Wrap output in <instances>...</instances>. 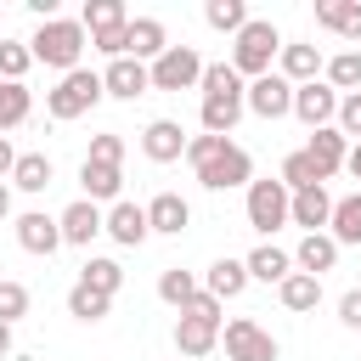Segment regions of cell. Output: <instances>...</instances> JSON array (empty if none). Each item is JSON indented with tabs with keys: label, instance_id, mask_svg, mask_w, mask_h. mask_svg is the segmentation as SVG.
I'll list each match as a JSON object with an SVG mask.
<instances>
[{
	"label": "cell",
	"instance_id": "6da1fadb",
	"mask_svg": "<svg viewBox=\"0 0 361 361\" xmlns=\"http://www.w3.org/2000/svg\"><path fill=\"white\" fill-rule=\"evenodd\" d=\"M186 164H192L197 186H209V192H231V186L254 180V158L231 135H192L186 141Z\"/></svg>",
	"mask_w": 361,
	"mask_h": 361
},
{
	"label": "cell",
	"instance_id": "7a4b0ae2",
	"mask_svg": "<svg viewBox=\"0 0 361 361\" xmlns=\"http://www.w3.org/2000/svg\"><path fill=\"white\" fill-rule=\"evenodd\" d=\"M85 45H90V34H85L79 17H51V23H39V28L28 34L34 62H45V68H56V73H73L79 56H85Z\"/></svg>",
	"mask_w": 361,
	"mask_h": 361
},
{
	"label": "cell",
	"instance_id": "3957f363",
	"mask_svg": "<svg viewBox=\"0 0 361 361\" xmlns=\"http://www.w3.org/2000/svg\"><path fill=\"white\" fill-rule=\"evenodd\" d=\"M282 28L271 23V17H248V28L231 39V68L243 73V79H265V73H276V56H282Z\"/></svg>",
	"mask_w": 361,
	"mask_h": 361
},
{
	"label": "cell",
	"instance_id": "277c9868",
	"mask_svg": "<svg viewBox=\"0 0 361 361\" xmlns=\"http://www.w3.org/2000/svg\"><path fill=\"white\" fill-rule=\"evenodd\" d=\"M220 327H226V316H220V299L214 293H197L180 316H175V355H186V361H203L214 344H220Z\"/></svg>",
	"mask_w": 361,
	"mask_h": 361
},
{
	"label": "cell",
	"instance_id": "5b68a950",
	"mask_svg": "<svg viewBox=\"0 0 361 361\" xmlns=\"http://www.w3.org/2000/svg\"><path fill=\"white\" fill-rule=\"evenodd\" d=\"M102 96H107L102 73H96V68H73V73H62V79L45 90V113H51L56 124H73V118H85Z\"/></svg>",
	"mask_w": 361,
	"mask_h": 361
},
{
	"label": "cell",
	"instance_id": "8992f818",
	"mask_svg": "<svg viewBox=\"0 0 361 361\" xmlns=\"http://www.w3.org/2000/svg\"><path fill=\"white\" fill-rule=\"evenodd\" d=\"M79 23H85V34H90V45L107 56V62H118V56H130V11L118 6V0H85V11H79Z\"/></svg>",
	"mask_w": 361,
	"mask_h": 361
},
{
	"label": "cell",
	"instance_id": "52a82bcc",
	"mask_svg": "<svg viewBox=\"0 0 361 361\" xmlns=\"http://www.w3.org/2000/svg\"><path fill=\"white\" fill-rule=\"evenodd\" d=\"M243 209H248V226L271 243V231H282V226H293V192L276 180V175H265V180H248V197H243Z\"/></svg>",
	"mask_w": 361,
	"mask_h": 361
},
{
	"label": "cell",
	"instance_id": "ba28073f",
	"mask_svg": "<svg viewBox=\"0 0 361 361\" xmlns=\"http://www.w3.org/2000/svg\"><path fill=\"white\" fill-rule=\"evenodd\" d=\"M220 344H226V361H276V355H282V344H276L254 316H231V322L220 327Z\"/></svg>",
	"mask_w": 361,
	"mask_h": 361
},
{
	"label": "cell",
	"instance_id": "9c48e42d",
	"mask_svg": "<svg viewBox=\"0 0 361 361\" xmlns=\"http://www.w3.org/2000/svg\"><path fill=\"white\" fill-rule=\"evenodd\" d=\"M203 68H209V62H203L192 45H169L147 73H152V90H197V85H203Z\"/></svg>",
	"mask_w": 361,
	"mask_h": 361
},
{
	"label": "cell",
	"instance_id": "30bf717a",
	"mask_svg": "<svg viewBox=\"0 0 361 361\" xmlns=\"http://www.w3.org/2000/svg\"><path fill=\"white\" fill-rule=\"evenodd\" d=\"M338 90L327 85V79H310V85H299L293 90V118L305 124V130H327L333 118H338Z\"/></svg>",
	"mask_w": 361,
	"mask_h": 361
},
{
	"label": "cell",
	"instance_id": "8fae6325",
	"mask_svg": "<svg viewBox=\"0 0 361 361\" xmlns=\"http://www.w3.org/2000/svg\"><path fill=\"white\" fill-rule=\"evenodd\" d=\"M56 226H62V243H68V248H90V243L107 231V209L90 203V197H73V203L56 214Z\"/></svg>",
	"mask_w": 361,
	"mask_h": 361
},
{
	"label": "cell",
	"instance_id": "7c38bea8",
	"mask_svg": "<svg viewBox=\"0 0 361 361\" xmlns=\"http://www.w3.org/2000/svg\"><path fill=\"white\" fill-rule=\"evenodd\" d=\"M11 226H17V248H23V254L51 259V254L62 248V226H56V214H45V209H23Z\"/></svg>",
	"mask_w": 361,
	"mask_h": 361
},
{
	"label": "cell",
	"instance_id": "4fadbf2b",
	"mask_svg": "<svg viewBox=\"0 0 361 361\" xmlns=\"http://www.w3.org/2000/svg\"><path fill=\"white\" fill-rule=\"evenodd\" d=\"M248 113H254V118H265V124H276V118H288V113H293V85H288L282 73H265V79H248Z\"/></svg>",
	"mask_w": 361,
	"mask_h": 361
},
{
	"label": "cell",
	"instance_id": "5bb4252c",
	"mask_svg": "<svg viewBox=\"0 0 361 361\" xmlns=\"http://www.w3.org/2000/svg\"><path fill=\"white\" fill-rule=\"evenodd\" d=\"M322 68H327V56H322V45H310V39H288L282 56H276V73H282L293 90L310 85V79H322Z\"/></svg>",
	"mask_w": 361,
	"mask_h": 361
},
{
	"label": "cell",
	"instance_id": "9a60e30c",
	"mask_svg": "<svg viewBox=\"0 0 361 361\" xmlns=\"http://www.w3.org/2000/svg\"><path fill=\"white\" fill-rule=\"evenodd\" d=\"M102 85H107V96H113V102H135V96H147V90H152V73H147V62L118 56V62H107V68H102Z\"/></svg>",
	"mask_w": 361,
	"mask_h": 361
},
{
	"label": "cell",
	"instance_id": "2e32d148",
	"mask_svg": "<svg viewBox=\"0 0 361 361\" xmlns=\"http://www.w3.org/2000/svg\"><path fill=\"white\" fill-rule=\"evenodd\" d=\"M186 130H180V118H152L147 130H141V152L152 158V164H175V158H186Z\"/></svg>",
	"mask_w": 361,
	"mask_h": 361
},
{
	"label": "cell",
	"instance_id": "e0dca14e",
	"mask_svg": "<svg viewBox=\"0 0 361 361\" xmlns=\"http://www.w3.org/2000/svg\"><path fill=\"white\" fill-rule=\"evenodd\" d=\"M107 237H113L118 248H141V243L152 237V226H147V203L118 197V203L107 209Z\"/></svg>",
	"mask_w": 361,
	"mask_h": 361
},
{
	"label": "cell",
	"instance_id": "ac0fdd59",
	"mask_svg": "<svg viewBox=\"0 0 361 361\" xmlns=\"http://www.w3.org/2000/svg\"><path fill=\"white\" fill-rule=\"evenodd\" d=\"M79 192H85L90 203H107V209H113V203L124 197V169H118V164L85 158V164H79Z\"/></svg>",
	"mask_w": 361,
	"mask_h": 361
},
{
	"label": "cell",
	"instance_id": "d6986e66",
	"mask_svg": "<svg viewBox=\"0 0 361 361\" xmlns=\"http://www.w3.org/2000/svg\"><path fill=\"white\" fill-rule=\"evenodd\" d=\"M147 226H152V237H180V231L192 226V203H186L180 192H158V197L147 203Z\"/></svg>",
	"mask_w": 361,
	"mask_h": 361
},
{
	"label": "cell",
	"instance_id": "ffe728a7",
	"mask_svg": "<svg viewBox=\"0 0 361 361\" xmlns=\"http://www.w3.org/2000/svg\"><path fill=\"white\" fill-rule=\"evenodd\" d=\"M243 113H248V96H203V102H197V124H203V135H231Z\"/></svg>",
	"mask_w": 361,
	"mask_h": 361
},
{
	"label": "cell",
	"instance_id": "44dd1931",
	"mask_svg": "<svg viewBox=\"0 0 361 361\" xmlns=\"http://www.w3.org/2000/svg\"><path fill=\"white\" fill-rule=\"evenodd\" d=\"M333 265H338V243H333L327 231H305L299 248H293V271H305V276H327Z\"/></svg>",
	"mask_w": 361,
	"mask_h": 361
},
{
	"label": "cell",
	"instance_id": "7402d4cb",
	"mask_svg": "<svg viewBox=\"0 0 361 361\" xmlns=\"http://www.w3.org/2000/svg\"><path fill=\"white\" fill-rule=\"evenodd\" d=\"M243 265H248V282H271V288H282V282L293 276V254L276 248V243H259Z\"/></svg>",
	"mask_w": 361,
	"mask_h": 361
},
{
	"label": "cell",
	"instance_id": "603a6c76",
	"mask_svg": "<svg viewBox=\"0 0 361 361\" xmlns=\"http://www.w3.org/2000/svg\"><path fill=\"white\" fill-rule=\"evenodd\" d=\"M164 51H169V28H164L158 17H130V56L152 68Z\"/></svg>",
	"mask_w": 361,
	"mask_h": 361
},
{
	"label": "cell",
	"instance_id": "cb8c5ba5",
	"mask_svg": "<svg viewBox=\"0 0 361 361\" xmlns=\"http://www.w3.org/2000/svg\"><path fill=\"white\" fill-rule=\"evenodd\" d=\"M305 152L316 158V169L333 180L338 169H344V158H350V141L338 135V124H327V130H310V141H305Z\"/></svg>",
	"mask_w": 361,
	"mask_h": 361
},
{
	"label": "cell",
	"instance_id": "d4e9b609",
	"mask_svg": "<svg viewBox=\"0 0 361 361\" xmlns=\"http://www.w3.org/2000/svg\"><path fill=\"white\" fill-rule=\"evenodd\" d=\"M327 220H333V192H327V186H305V192H293V226H305V231H327Z\"/></svg>",
	"mask_w": 361,
	"mask_h": 361
},
{
	"label": "cell",
	"instance_id": "484cf974",
	"mask_svg": "<svg viewBox=\"0 0 361 361\" xmlns=\"http://www.w3.org/2000/svg\"><path fill=\"white\" fill-rule=\"evenodd\" d=\"M243 288H248V265H243V259H226V254H220V259L203 271V293H214L220 305H226V299H237Z\"/></svg>",
	"mask_w": 361,
	"mask_h": 361
},
{
	"label": "cell",
	"instance_id": "4316f807",
	"mask_svg": "<svg viewBox=\"0 0 361 361\" xmlns=\"http://www.w3.org/2000/svg\"><path fill=\"white\" fill-rule=\"evenodd\" d=\"M316 23L338 39H361V0H316Z\"/></svg>",
	"mask_w": 361,
	"mask_h": 361
},
{
	"label": "cell",
	"instance_id": "83f0119b",
	"mask_svg": "<svg viewBox=\"0 0 361 361\" xmlns=\"http://www.w3.org/2000/svg\"><path fill=\"white\" fill-rule=\"evenodd\" d=\"M327 237H333L338 248H355V243H361V192H350V197H333Z\"/></svg>",
	"mask_w": 361,
	"mask_h": 361
},
{
	"label": "cell",
	"instance_id": "f1b7e54d",
	"mask_svg": "<svg viewBox=\"0 0 361 361\" xmlns=\"http://www.w3.org/2000/svg\"><path fill=\"white\" fill-rule=\"evenodd\" d=\"M51 180H56V164H51L45 152H23V158H17V169H11V186H17V192H28V197H39Z\"/></svg>",
	"mask_w": 361,
	"mask_h": 361
},
{
	"label": "cell",
	"instance_id": "f546056e",
	"mask_svg": "<svg viewBox=\"0 0 361 361\" xmlns=\"http://www.w3.org/2000/svg\"><path fill=\"white\" fill-rule=\"evenodd\" d=\"M276 299H282V310H293V316H310V310L322 305V276H305V271H293V276L276 288Z\"/></svg>",
	"mask_w": 361,
	"mask_h": 361
},
{
	"label": "cell",
	"instance_id": "4dcf8cb0",
	"mask_svg": "<svg viewBox=\"0 0 361 361\" xmlns=\"http://www.w3.org/2000/svg\"><path fill=\"white\" fill-rule=\"evenodd\" d=\"M276 180H282V186H288V192H305V186H327V175H322V169H316V158H310V152H305V147H299V152H288V158H282V169H276Z\"/></svg>",
	"mask_w": 361,
	"mask_h": 361
},
{
	"label": "cell",
	"instance_id": "1f68e13d",
	"mask_svg": "<svg viewBox=\"0 0 361 361\" xmlns=\"http://www.w3.org/2000/svg\"><path fill=\"white\" fill-rule=\"evenodd\" d=\"M79 282H85V288H96V293H107V299H113V293H118V288H124V265H118V259H107V254H90V259H85V265H79Z\"/></svg>",
	"mask_w": 361,
	"mask_h": 361
},
{
	"label": "cell",
	"instance_id": "d6a6232c",
	"mask_svg": "<svg viewBox=\"0 0 361 361\" xmlns=\"http://www.w3.org/2000/svg\"><path fill=\"white\" fill-rule=\"evenodd\" d=\"M197 293H203V282H197L192 271H180V265H169V271L158 276V299H164L169 310H186V305H192Z\"/></svg>",
	"mask_w": 361,
	"mask_h": 361
},
{
	"label": "cell",
	"instance_id": "836d02e7",
	"mask_svg": "<svg viewBox=\"0 0 361 361\" xmlns=\"http://www.w3.org/2000/svg\"><path fill=\"white\" fill-rule=\"evenodd\" d=\"M322 79H327L338 96H355V90H361V51H333L327 68H322Z\"/></svg>",
	"mask_w": 361,
	"mask_h": 361
},
{
	"label": "cell",
	"instance_id": "e575fe53",
	"mask_svg": "<svg viewBox=\"0 0 361 361\" xmlns=\"http://www.w3.org/2000/svg\"><path fill=\"white\" fill-rule=\"evenodd\" d=\"M28 113H34V90H28V85H6V79H0V135H6V130H17V124H28Z\"/></svg>",
	"mask_w": 361,
	"mask_h": 361
},
{
	"label": "cell",
	"instance_id": "d590c367",
	"mask_svg": "<svg viewBox=\"0 0 361 361\" xmlns=\"http://www.w3.org/2000/svg\"><path fill=\"white\" fill-rule=\"evenodd\" d=\"M203 23H209L214 34H231V39H237V34L248 28V6H243V0H209V6H203Z\"/></svg>",
	"mask_w": 361,
	"mask_h": 361
},
{
	"label": "cell",
	"instance_id": "8d00e7d4",
	"mask_svg": "<svg viewBox=\"0 0 361 361\" xmlns=\"http://www.w3.org/2000/svg\"><path fill=\"white\" fill-rule=\"evenodd\" d=\"M197 90H203V96H248V79H243L231 62H209Z\"/></svg>",
	"mask_w": 361,
	"mask_h": 361
},
{
	"label": "cell",
	"instance_id": "74e56055",
	"mask_svg": "<svg viewBox=\"0 0 361 361\" xmlns=\"http://www.w3.org/2000/svg\"><path fill=\"white\" fill-rule=\"evenodd\" d=\"M107 310H113V299H107V293L85 288V282H73V288H68V316H73V322H102Z\"/></svg>",
	"mask_w": 361,
	"mask_h": 361
},
{
	"label": "cell",
	"instance_id": "f35d334b",
	"mask_svg": "<svg viewBox=\"0 0 361 361\" xmlns=\"http://www.w3.org/2000/svg\"><path fill=\"white\" fill-rule=\"evenodd\" d=\"M28 68H34L28 39H0V79H6V85H23V79H28Z\"/></svg>",
	"mask_w": 361,
	"mask_h": 361
},
{
	"label": "cell",
	"instance_id": "ab89813d",
	"mask_svg": "<svg viewBox=\"0 0 361 361\" xmlns=\"http://www.w3.org/2000/svg\"><path fill=\"white\" fill-rule=\"evenodd\" d=\"M28 305H34V293H28L17 276H0V322H6V327H17V322L28 316Z\"/></svg>",
	"mask_w": 361,
	"mask_h": 361
},
{
	"label": "cell",
	"instance_id": "60d3db41",
	"mask_svg": "<svg viewBox=\"0 0 361 361\" xmlns=\"http://www.w3.org/2000/svg\"><path fill=\"white\" fill-rule=\"evenodd\" d=\"M85 158H96V164H118V169H124V135H118V130H102V135L90 141Z\"/></svg>",
	"mask_w": 361,
	"mask_h": 361
},
{
	"label": "cell",
	"instance_id": "b9f144b4",
	"mask_svg": "<svg viewBox=\"0 0 361 361\" xmlns=\"http://www.w3.org/2000/svg\"><path fill=\"white\" fill-rule=\"evenodd\" d=\"M333 124H338V135H344V141H350V147H355V141H361V90H355V96H344V102H338V118H333Z\"/></svg>",
	"mask_w": 361,
	"mask_h": 361
},
{
	"label": "cell",
	"instance_id": "7bdbcfd3",
	"mask_svg": "<svg viewBox=\"0 0 361 361\" xmlns=\"http://www.w3.org/2000/svg\"><path fill=\"white\" fill-rule=\"evenodd\" d=\"M338 322H344L350 333H361V288H350V293L338 299Z\"/></svg>",
	"mask_w": 361,
	"mask_h": 361
},
{
	"label": "cell",
	"instance_id": "ee69618b",
	"mask_svg": "<svg viewBox=\"0 0 361 361\" xmlns=\"http://www.w3.org/2000/svg\"><path fill=\"white\" fill-rule=\"evenodd\" d=\"M17 147H11V135H0V180H11V169H17Z\"/></svg>",
	"mask_w": 361,
	"mask_h": 361
},
{
	"label": "cell",
	"instance_id": "f6af8a7d",
	"mask_svg": "<svg viewBox=\"0 0 361 361\" xmlns=\"http://www.w3.org/2000/svg\"><path fill=\"white\" fill-rule=\"evenodd\" d=\"M344 169H350V175H355V180H361V141H355V147H350V158H344Z\"/></svg>",
	"mask_w": 361,
	"mask_h": 361
},
{
	"label": "cell",
	"instance_id": "bcb514c9",
	"mask_svg": "<svg viewBox=\"0 0 361 361\" xmlns=\"http://www.w3.org/2000/svg\"><path fill=\"white\" fill-rule=\"evenodd\" d=\"M0 220H11V180H0Z\"/></svg>",
	"mask_w": 361,
	"mask_h": 361
},
{
	"label": "cell",
	"instance_id": "7dc6e473",
	"mask_svg": "<svg viewBox=\"0 0 361 361\" xmlns=\"http://www.w3.org/2000/svg\"><path fill=\"white\" fill-rule=\"evenodd\" d=\"M6 355H11V327L0 322V361H6Z\"/></svg>",
	"mask_w": 361,
	"mask_h": 361
},
{
	"label": "cell",
	"instance_id": "c3c4849f",
	"mask_svg": "<svg viewBox=\"0 0 361 361\" xmlns=\"http://www.w3.org/2000/svg\"><path fill=\"white\" fill-rule=\"evenodd\" d=\"M175 361H186V355H175Z\"/></svg>",
	"mask_w": 361,
	"mask_h": 361
}]
</instances>
